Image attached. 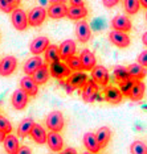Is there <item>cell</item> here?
Returning a JSON list of instances; mask_svg holds the SVG:
<instances>
[{"label": "cell", "mask_w": 147, "mask_h": 154, "mask_svg": "<svg viewBox=\"0 0 147 154\" xmlns=\"http://www.w3.org/2000/svg\"><path fill=\"white\" fill-rule=\"evenodd\" d=\"M61 55H60V48L56 46V45H49L48 49L45 50V61L49 65L53 63L56 61H60Z\"/></svg>", "instance_id": "f546056e"}, {"label": "cell", "mask_w": 147, "mask_h": 154, "mask_svg": "<svg viewBox=\"0 0 147 154\" xmlns=\"http://www.w3.org/2000/svg\"><path fill=\"white\" fill-rule=\"evenodd\" d=\"M9 3L16 8V7H19V4H20V0H9Z\"/></svg>", "instance_id": "b9f144b4"}, {"label": "cell", "mask_w": 147, "mask_h": 154, "mask_svg": "<svg viewBox=\"0 0 147 154\" xmlns=\"http://www.w3.org/2000/svg\"><path fill=\"white\" fill-rule=\"evenodd\" d=\"M111 26L113 29H117V30H122V32H129L131 30V21L127 16L125 15H118L115 16L113 20H111Z\"/></svg>", "instance_id": "2e32d148"}, {"label": "cell", "mask_w": 147, "mask_h": 154, "mask_svg": "<svg viewBox=\"0 0 147 154\" xmlns=\"http://www.w3.org/2000/svg\"><path fill=\"white\" fill-rule=\"evenodd\" d=\"M83 145L86 146L87 152H90V153H98L102 149L100 146V142L97 140L96 133H92V132H87L83 134Z\"/></svg>", "instance_id": "d6986e66"}, {"label": "cell", "mask_w": 147, "mask_h": 154, "mask_svg": "<svg viewBox=\"0 0 147 154\" xmlns=\"http://www.w3.org/2000/svg\"><path fill=\"white\" fill-rule=\"evenodd\" d=\"M47 143L52 152H61L62 146H64V141H62L61 134L58 132H53V131H51L48 133Z\"/></svg>", "instance_id": "9a60e30c"}, {"label": "cell", "mask_w": 147, "mask_h": 154, "mask_svg": "<svg viewBox=\"0 0 147 154\" xmlns=\"http://www.w3.org/2000/svg\"><path fill=\"white\" fill-rule=\"evenodd\" d=\"M49 46V40L47 37H37L31 42L29 45V50L31 53H33L34 55H40L41 53H44Z\"/></svg>", "instance_id": "ac0fdd59"}, {"label": "cell", "mask_w": 147, "mask_h": 154, "mask_svg": "<svg viewBox=\"0 0 147 154\" xmlns=\"http://www.w3.org/2000/svg\"><path fill=\"white\" fill-rule=\"evenodd\" d=\"M31 137H32L33 141L37 142V143H45L47 142V138H48V134L41 125L34 124L32 132H31Z\"/></svg>", "instance_id": "83f0119b"}, {"label": "cell", "mask_w": 147, "mask_h": 154, "mask_svg": "<svg viewBox=\"0 0 147 154\" xmlns=\"http://www.w3.org/2000/svg\"><path fill=\"white\" fill-rule=\"evenodd\" d=\"M28 99H29V95H28L25 91H24L21 87H20V88H17L15 92H13L12 99H11V103H12V106H13L15 109L21 111V109H24V108L27 107Z\"/></svg>", "instance_id": "52a82bcc"}, {"label": "cell", "mask_w": 147, "mask_h": 154, "mask_svg": "<svg viewBox=\"0 0 147 154\" xmlns=\"http://www.w3.org/2000/svg\"><path fill=\"white\" fill-rule=\"evenodd\" d=\"M64 153H73V154H74V153H77V150L73 149V148H69V149H65Z\"/></svg>", "instance_id": "7bdbcfd3"}, {"label": "cell", "mask_w": 147, "mask_h": 154, "mask_svg": "<svg viewBox=\"0 0 147 154\" xmlns=\"http://www.w3.org/2000/svg\"><path fill=\"white\" fill-rule=\"evenodd\" d=\"M76 37L80 42H87L92 37V29L85 20H80L76 25Z\"/></svg>", "instance_id": "9c48e42d"}, {"label": "cell", "mask_w": 147, "mask_h": 154, "mask_svg": "<svg viewBox=\"0 0 147 154\" xmlns=\"http://www.w3.org/2000/svg\"><path fill=\"white\" fill-rule=\"evenodd\" d=\"M87 15V9L85 8V5H70L68 8V13L66 16L70 20H81L85 19Z\"/></svg>", "instance_id": "44dd1931"}, {"label": "cell", "mask_w": 147, "mask_h": 154, "mask_svg": "<svg viewBox=\"0 0 147 154\" xmlns=\"http://www.w3.org/2000/svg\"><path fill=\"white\" fill-rule=\"evenodd\" d=\"M0 131H3L5 134L12 132V125L4 116H0Z\"/></svg>", "instance_id": "d590c367"}, {"label": "cell", "mask_w": 147, "mask_h": 154, "mask_svg": "<svg viewBox=\"0 0 147 154\" xmlns=\"http://www.w3.org/2000/svg\"><path fill=\"white\" fill-rule=\"evenodd\" d=\"M47 15H48V12L45 11L44 7H36L28 15V23H29L31 26H40L44 23Z\"/></svg>", "instance_id": "8992f818"}, {"label": "cell", "mask_w": 147, "mask_h": 154, "mask_svg": "<svg viewBox=\"0 0 147 154\" xmlns=\"http://www.w3.org/2000/svg\"><path fill=\"white\" fill-rule=\"evenodd\" d=\"M43 65H44L43 59H41V57H38V55H36V57H33V58H29L25 63H24V72H25L27 75H32L33 72Z\"/></svg>", "instance_id": "484cf974"}, {"label": "cell", "mask_w": 147, "mask_h": 154, "mask_svg": "<svg viewBox=\"0 0 147 154\" xmlns=\"http://www.w3.org/2000/svg\"><path fill=\"white\" fill-rule=\"evenodd\" d=\"M145 92H146V85L142 82V79H135L134 86H132L130 94H129V97L132 101H139L143 99Z\"/></svg>", "instance_id": "ffe728a7"}, {"label": "cell", "mask_w": 147, "mask_h": 154, "mask_svg": "<svg viewBox=\"0 0 147 154\" xmlns=\"http://www.w3.org/2000/svg\"><path fill=\"white\" fill-rule=\"evenodd\" d=\"M60 55H61V59H66L69 57H72V55H74L76 53V42L73 40H66L64 41L60 46Z\"/></svg>", "instance_id": "603a6c76"}, {"label": "cell", "mask_w": 147, "mask_h": 154, "mask_svg": "<svg viewBox=\"0 0 147 154\" xmlns=\"http://www.w3.org/2000/svg\"><path fill=\"white\" fill-rule=\"evenodd\" d=\"M66 65L70 67L73 71H80V70H82V63H81V59L80 57H76V55H72V57L66 58L65 59Z\"/></svg>", "instance_id": "d6a6232c"}, {"label": "cell", "mask_w": 147, "mask_h": 154, "mask_svg": "<svg viewBox=\"0 0 147 154\" xmlns=\"http://www.w3.org/2000/svg\"><path fill=\"white\" fill-rule=\"evenodd\" d=\"M146 19H147V13H146Z\"/></svg>", "instance_id": "681fc988"}, {"label": "cell", "mask_w": 147, "mask_h": 154, "mask_svg": "<svg viewBox=\"0 0 147 154\" xmlns=\"http://www.w3.org/2000/svg\"><path fill=\"white\" fill-rule=\"evenodd\" d=\"M0 9L5 13H9L15 9V7L9 3V0H0Z\"/></svg>", "instance_id": "8d00e7d4"}, {"label": "cell", "mask_w": 147, "mask_h": 154, "mask_svg": "<svg viewBox=\"0 0 147 154\" xmlns=\"http://www.w3.org/2000/svg\"><path fill=\"white\" fill-rule=\"evenodd\" d=\"M17 67V59L12 55L4 57L0 61V75L2 76H8L11 75Z\"/></svg>", "instance_id": "30bf717a"}, {"label": "cell", "mask_w": 147, "mask_h": 154, "mask_svg": "<svg viewBox=\"0 0 147 154\" xmlns=\"http://www.w3.org/2000/svg\"><path fill=\"white\" fill-rule=\"evenodd\" d=\"M92 79H94L98 85L106 86L109 83V71L103 66H94L92 70Z\"/></svg>", "instance_id": "5bb4252c"}, {"label": "cell", "mask_w": 147, "mask_h": 154, "mask_svg": "<svg viewBox=\"0 0 147 154\" xmlns=\"http://www.w3.org/2000/svg\"><path fill=\"white\" fill-rule=\"evenodd\" d=\"M98 83L96 82L94 79L92 80H87V82L83 85L82 87V91H81V96L83 101L86 103H93L94 99H96V95L98 92Z\"/></svg>", "instance_id": "5b68a950"}, {"label": "cell", "mask_w": 147, "mask_h": 154, "mask_svg": "<svg viewBox=\"0 0 147 154\" xmlns=\"http://www.w3.org/2000/svg\"><path fill=\"white\" fill-rule=\"evenodd\" d=\"M87 82V75L85 72H82V70L77 72H73L66 78V90L69 94H72V91H74L76 88H82L83 85Z\"/></svg>", "instance_id": "6da1fadb"}, {"label": "cell", "mask_w": 147, "mask_h": 154, "mask_svg": "<svg viewBox=\"0 0 147 154\" xmlns=\"http://www.w3.org/2000/svg\"><path fill=\"white\" fill-rule=\"evenodd\" d=\"M47 127L49 131L53 132H60L64 128V116L60 111H53L48 115L47 117Z\"/></svg>", "instance_id": "7a4b0ae2"}, {"label": "cell", "mask_w": 147, "mask_h": 154, "mask_svg": "<svg viewBox=\"0 0 147 154\" xmlns=\"http://www.w3.org/2000/svg\"><path fill=\"white\" fill-rule=\"evenodd\" d=\"M109 38L111 44H114L118 48H127L130 45V37L127 36V32H122V30H111L109 34Z\"/></svg>", "instance_id": "ba28073f"}, {"label": "cell", "mask_w": 147, "mask_h": 154, "mask_svg": "<svg viewBox=\"0 0 147 154\" xmlns=\"http://www.w3.org/2000/svg\"><path fill=\"white\" fill-rule=\"evenodd\" d=\"M11 20H12L13 26H15L17 30H25L28 28V25H29L27 13L24 12L23 9H20L19 7H16V8L12 11Z\"/></svg>", "instance_id": "3957f363"}, {"label": "cell", "mask_w": 147, "mask_h": 154, "mask_svg": "<svg viewBox=\"0 0 147 154\" xmlns=\"http://www.w3.org/2000/svg\"><path fill=\"white\" fill-rule=\"evenodd\" d=\"M126 69H127L129 75H130L132 79H143V78L146 76V74H147L146 67H145L143 65L139 63V62H138V63H131V65H129Z\"/></svg>", "instance_id": "cb8c5ba5"}, {"label": "cell", "mask_w": 147, "mask_h": 154, "mask_svg": "<svg viewBox=\"0 0 147 154\" xmlns=\"http://www.w3.org/2000/svg\"><path fill=\"white\" fill-rule=\"evenodd\" d=\"M96 136H97V140L100 142V146L101 148H105V146L109 143L110 138H111V131L107 127H101L98 131L96 132Z\"/></svg>", "instance_id": "f1b7e54d"}, {"label": "cell", "mask_w": 147, "mask_h": 154, "mask_svg": "<svg viewBox=\"0 0 147 154\" xmlns=\"http://www.w3.org/2000/svg\"><path fill=\"white\" fill-rule=\"evenodd\" d=\"M105 94V100L110 104H119L122 99H123V94H122L121 88H117L114 86H107L103 90Z\"/></svg>", "instance_id": "8fae6325"}, {"label": "cell", "mask_w": 147, "mask_h": 154, "mask_svg": "<svg viewBox=\"0 0 147 154\" xmlns=\"http://www.w3.org/2000/svg\"><path fill=\"white\" fill-rule=\"evenodd\" d=\"M118 2H119V0H102L103 5H105V7H107V8H111V7L117 5V4H118Z\"/></svg>", "instance_id": "f35d334b"}, {"label": "cell", "mask_w": 147, "mask_h": 154, "mask_svg": "<svg viewBox=\"0 0 147 154\" xmlns=\"http://www.w3.org/2000/svg\"><path fill=\"white\" fill-rule=\"evenodd\" d=\"M49 74H51V72H49V67L47 65H43L33 72L32 76H33V79L37 82V85H44V83L48 82Z\"/></svg>", "instance_id": "4316f807"}, {"label": "cell", "mask_w": 147, "mask_h": 154, "mask_svg": "<svg viewBox=\"0 0 147 154\" xmlns=\"http://www.w3.org/2000/svg\"><path fill=\"white\" fill-rule=\"evenodd\" d=\"M34 124H36V122H34L31 117L21 120L19 124V127H17V136H19V137H27V136H29Z\"/></svg>", "instance_id": "d4e9b609"}, {"label": "cell", "mask_w": 147, "mask_h": 154, "mask_svg": "<svg viewBox=\"0 0 147 154\" xmlns=\"http://www.w3.org/2000/svg\"><path fill=\"white\" fill-rule=\"evenodd\" d=\"M138 62L145 66V67H147V50L142 51V53L138 55Z\"/></svg>", "instance_id": "74e56055"}, {"label": "cell", "mask_w": 147, "mask_h": 154, "mask_svg": "<svg viewBox=\"0 0 147 154\" xmlns=\"http://www.w3.org/2000/svg\"><path fill=\"white\" fill-rule=\"evenodd\" d=\"M68 13V7L65 3H52L51 7L48 8V16L52 19H62Z\"/></svg>", "instance_id": "e0dca14e"}, {"label": "cell", "mask_w": 147, "mask_h": 154, "mask_svg": "<svg viewBox=\"0 0 147 154\" xmlns=\"http://www.w3.org/2000/svg\"><path fill=\"white\" fill-rule=\"evenodd\" d=\"M4 149L7 153L9 154H16L19 153V149H20V145H19V141H17V137L16 136H12L11 133H8V134L5 136L4 141Z\"/></svg>", "instance_id": "7402d4cb"}, {"label": "cell", "mask_w": 147, "mask_h": 154, "mask_svg": "<svg viewBox=\"0 0 147 154\" xmlns=\"http://www.w3.org/2000/svg\"><path fill=\"white\" fill-rule=\"evenodd\" d=\"M70 2V5H82L83 0H69Z\"/></svg>", "instance_id": "60d3db41"}, {"label": "cell", "mask_w": 147, "mask_h": 154, "mask_svg": "<svg viewBox=\"0 0 147 154\" xmlns=\"http://www.w3.org/2000/svg\"><path fill=\"white\" fill-rule=\"evenodd\" d=\"M141 2L139 0H123V8L129 15H135L139 11Z\"/></svg>", "instance_id": "4dcf8cb0"}, {"label": "cell", "mask_w": 147, "mask_h": 154, "mask_svg": "<svg viewBox=\"0 0 147 154\" xmlns=\"http://www.w3.org/2000/svg\"><path fill=\"white\" fill-rule=\"evenodd\" d=\"M20 87L25 91L29 96H36L38 92V85L37 82L33 79L32 75H27L20 80Z\"/></svg>", "instance_id": "4fadbf2b"}, {"label": "cell", "mask_w": 147, "mask_h": 154, "mask_svg": "<svg viewBox=\"0 0 147 154\" xmlns=\"http://www.w3.org/2000/svg\"><path fill=\"white\" fill-rule=\"evenodd\" d=\"M31 153H32V150L29 148H27V146H21L19 149V154H31Z\"/></svg>", "instance_id": "ab89813d"}, {"label": "cell", "mask_w": 147, "mask_h": 154, "mask_svg": "<svg viewBox=\"0 0 147 154\" xmlns=\"http://www.w3.org/2000/svg\"><path fill=\"white\" fill-rule=\"evenodd\" d=\"M142 41H143V44H145L146 46H147V32H146V33L142 36Z\"/></svg>", "instance_id": "f6af8a7d"}, {"label": "cell", "mask_w": 147, "mask_h": 154, "mask_svg": "<svg viewBox=\"0 0 147 154\" xmlns=\"http://www.w3.org/2000/svg\"><path fill=\"white\" fill-rule=\"evenodd\" d=\"M80 59L82 63V70L85 71H92L93 67L96 66V55L93 54V51H90L89 49H83L80 53Z\"/></svg>", "instance_id": "7c38bea8"}, {"label": "cell", "mask_w": 147, "mask_h": 154, "mask_svg": "<svg viewBox=\"0 0 147 154\" xmlns=\"http://www.w3.org/2000/svg\"><path fill=\"white\" fill-rule=\"evenodd\" d=\"M38 2H41V3H43V4H44V5H47L48 3H51V2H49V0H38Z\"/></svg>", "instance_id": "c3c4849f"}, {"label": "cell", "mask_w": 147, "mask_h": 154, "mask_svg": "<svg viewBox=\"0 0 147 154\" xmlns=\"http://www.w3.org/2000/svg\"><path fill=\"white\" fill-rule=\"evenodd\" d=\"M70 74H72V69L64 62L56 61L53 63H51V75L54 76L56 79L61 80L64 78H68Z\"/></svg>", "instance_id": "277c9868"}, {"label": "cell", "mask_w": 147, "mask_h": 154, "mask_svg": "<svg viewBox=\"0 0 147 154\" xmlns=\"http://www.w3.org/2000/svg\"><path fill=\"white\" fill-rule=\"evenodd\" d=\"M5 133L4 132H3V131H0V142H3V141H4V138H5Z\"/></svg>", "instance_id": "ee69618b"}, {"label": "cell", "mask_w": 147, "mask_h": 154, "mask_svg": "<svg viewBox=\"0 0 147 154\" xmlns=\"http://www.w3.org/2000/svg\"><path fill=\"white\" fill-rule=\"evenodd\" d=\"M129 72H127V69L126 67H122V66H117V67H114V78L117 80L118 83L122 82V80L127 79L129 78Z\"/></svg>", "instance_id": "e575fe53"}, {"label": "cell", "mask_w": 147, "mask_h": 154, "mask_svg": "<svg viewBox=\"0 0 147 154\" xmlns=\"http://www.w3.org/2000/svg\"><path fill=\"white\" fill-rule=\"evenodd\" d=\"M134 82H135V79H132L131 76H129L127 79H125V80H122V82H119V88H121L122 94H123L125 96H129V94H130L132 86H134Z\"/></svg>", "instance_id": "1f68e13d"}, {"label": "cell", "mask_w": 147, "mask_h": 154, "mask_svg": "<svg viewBox=\"0 0 147 154\" xmlns=\"http://www.w3.org/2000/svg\"><path fill=\"white\" fill-rule=\"evenodd\" d=\"M139 2H141V5L145 7V8L147 9V0H139Z\"/></svg>", "instance_id": "bcb514c9"}, {"label": "cell", "mask_w": 147, "mask_h": 154, "mask_svg": "<svg viewBox=\"0 0 147 154\" xmlns=\"http://www.w3.org/2000/svg\"><path fill=\"white\" fill-rule=\"evenodd\" d=\"M49 2L52 4V3H65V0H49Z\"/></svg>", "instance_id": "7dc6e473"}, {"label": "cell", "mask_w": 147, "mask_h": 154, "mask_svg": "<svg viewBox=\"0 0 147 154\" xmlns=\"http://www.w3.org/2000/svg\"><path fill=\"white\" fill-rule=\"evenodd\" d=\"M130 152L132 154H146L147 153V146L142 141H134L130 146Z\"/></svg>", "instance_id": "836d02e7"}]
</instances>
